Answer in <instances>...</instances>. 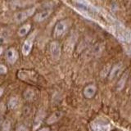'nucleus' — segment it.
Listing matches in <instances>:
<instances>
[{
  "label": "nucleus",
  "instance_id": "obj_1",
  "mask_svg": "<svg viewBox=\"0 0 131 131\" xmlns=\"http://www.w3.org/2000/svg\"><path fill=\"white\" fill-rule=\"evenodd\" d=\"M89 126L91 131H110L112 129L110 123L103 118H96Z\"/></svg>",
  "mask_w": 131,
  "mask_h": 131
},
{
  "label": "nucleus",
  "instance_id": "obj_2",
  "mask_svg": "<svg viewBox=\"0 0 131 131\" xmlns=\"http://www.w3.org/2000/svg\"><path fill=\"white\" fill-rule=\"evenodd\" d=\"M70 26V21L68 20H62L57 22L55 25L54 31H53V35L56 38H59L62 35H65L66 31L67 30V29Z\"/></svg>",
  "mask_w": 131,
  "mask_h": 131
},
{
  "label": "nucleus",
  "instance_id": "obj_3",
  "mask_svg": "<svg viewBox=\"0 0 131 131\" xmlns=\"http://www.w3.org/2000/svg\"><path fill=\"white\" fill-rule=\"evenodd\" d=\"M36 7H30L27 8V9L19 12L15 15V20L17 23H20L25 21L26 19H28L29 17H30L31 16L34 15V13L35 12Z\"/></svg>",
  "mask_w": 131,
  "mask_h": 131
},
{
  "label": "nucleus",
  "instance_id": "obj_4",
  "mask_svg": "<svg viewBox=\"0 0 131 131\" xmlns=\"http://www.w3.org/2000/svg\"><path fill=\"white\" fill-rule=\"evenodd\" d=\"M35 36H36V31L29 35L27 39L24 42L23 46H22V49H21V52L24 56L29 55L30 54V52H31V49L33 47V43H34V40L35 39Z\"/></svg>",
  "mask_w": 131,
  "mask_h": 131
},
{
  "label": "nucleus",
  "instance_id": "obj_5",
  "mask_svg": "<svg viewBox=\"0 0 131 131\" xmlns=\"http://www.w3.org/2000/svg\"><path fill=\"white\" fill-rule=\"evenodd\" d=\"M50 53L52 58L58 60L61 57V47L57 41H52L50 44Z\"/></svg>",
  "mask_w": 131,
  "mask_h": 131
},
{
  "label": "nucleus",
  "instance_id": "obj_6",
  "mask_svg": "<svg viewBox=\"0 0 131 131\" xmlns=\"http://www.w3.org/2000/svg\"><path fill=\"white\" fill-rule=\"evenodd\" d=\"M6 59L9 63L14 64L18 59V52L13 48H10L7 49L6 52Z\"/></svg>",
  "mask_w": 131,
  "mask_h": 131
},
{
  "label": "nucleus",
  "instance_id": "obj_7",
  "mask_svg": "<svg viewBox=\"0 0 131 131\" xmlns=\"http://www.w3.org/2000/svg\"><path fill=\"white\" fill-rule=\"evenodd\" d=\"M51 13H52V9H49V8L44 9L43 11L39 12V13H37L35 16V20L37 22H42L47 18H48L49 16L51 15Z\"/></svg>",
  "mask_w": 131,
  "mask_h": 131
},
{
  "label": "nucleus",
  "instance_id": "obj_8",
  "mask_svg": "<svg viewBox=\"0 0 131 131\" xmlns=\"http://www.w3.org/2000/svg\"><path fill=\"white\" fill-rule=\"evenodd\" d=\"M97 92V88L95 85L93 84H89L86 86L84 89V96L86 98H92Z\"/></svg>",
  "mask_w": 131,
  "mask_h": 131
},
{
  "label": "nucleus",
  "instance_id": "obj_9",
  "mask_svg": "<svg viewBox=\"0 0 131 131\" xmlns=\"http://www.w3.org/2000/svg\"><path fill=\"white\" fill-rule=\"evenodd\" d=\"M122 68H123V67H122V65L121 63L115 65L114 67H112V69L110 71L109 79L112 80H114L115 78H116L121 74V72L122 71Z\"/></svg>",
  "mask_w": 131,
  "mask_h": 131
},
{
  "label": "nucleus",
  "instance_id": "obj_10",
  "mask_svg": "<svg viewBox=\"0 0 131 131\" xmlns=\"http://www.w3.org/2000/svg\"><path fill=\"white\" fill-rule=\"evenodd\" d=\"M44 117H45V114L43 112H39L38 113V115L35 116L34 120V123H33V130H37L39 128V126L42 124Z\"/></svg>",
  "mask_w": 131,
  "mask_h": 131
},
{
  "label": "nucleus",
  "instance_id": "obj_11",
  "mask_svg": "<svg viewBox=\"0 0 131 131\" xmlns=\"http://www.w3.org/2000/svg\"><path fill=\"white\" fill-rule=\"evenodd\" d=\"M61 117H62V112H60V111H57V112H53L51 116L47 119V124L48 125L54 124L57 121H58Z\"/></svg>",
  "mask_w": 131,
  "mask_h": 131
},
{
  "label": "nucleus",
  "instance_id": "obj_12",
  "mask_svg": "<svg viewBox=\"0 0 131 131\" xmlns=\"http://www.w3.org/2000/svg\"><path fill=\"white\" fill-rule=\"evenodd\" d=\"M30 28H31L30 24H26V25H24V26H22L18 30V31H17L18 35L20 36V37H23L25 35H26L28 33L30 32Z\"/></svg>",
  "mask_w": 131,
  "mask_h": 131
},
{
  "label": "nucleus",
  "instance_id": "obj_13",
  "mask_svg": "<svg viewBox=\"0 0 131 131\" xmlns=\"http://www.w3.org/2000/svg\"><path fill=\"white\" fill-rule=\"evenodd\" d=\"M23 96H24V98L26 100H27V101H33V100L35 99V91L32 89H27L25 90Z\"/></svg>",
  "mask_w": 131,
  "mask_h": 131
},
{
  "label": "nucleus",
  "instance_id": "obj_14",
  "mask_svg": "<svg viewBox=\"0 0 131 131\" xmlns=\"http://www.w3.org/2000/svg\"><path fill=\"white\" fill-rule=\"evenodd\" d=\"M127 78H128V72L125 73L124 75L121 77V79L119 80L118 83H117V90L121 91V90H122L123 89H124L125 83H126Z\"/></svg>",
  "mask_w": 131,
  "mask_h": 131
},
{
  "label": "nucleus",
  "instance_id": "obj_15",
  "mask_svg": "<svg viewBox=\"0 0 131 131\" xmlns=\"http://www.w3.org/2000/svg\"><path fill=\"white\" fill-rule=\"evenodd\" d=\"M17 105H18V99L17 97H12L9 101H8V103H7V107L9 108L10 110H14L17 107Z\"/></svg>",
  "mask_w": 131,
  "mask_h": 131
},
{
  "label": "nucleus",
  "instance_id": "obj_16",
  "mask_svg": "<svg viewBox=\"0 0 131 131\" xmlns=\"http://www.w3.org/2000/svg\"><path fill=\"white\" fill-rule=\"evenodd\" d=\"M4 131H11V122L9 120H5L2 125V129Z\"/></svg>",
  "mask_w": 131,
  "mask_h": 131
},
{
  "label": "nucleus",
  "instance_id": "obj_17",
  "mask_svg": "<svg viewBox=\"0 0 131 131\" xmlns=\"http://www.w3.org/2000/svg\"><path fill=\"white\" fill-rule=\"evenodd\" d=\"M7 71V69L5 66H3L2 64H0V75H4Z\"/></svg>",
  "mask_w": 131,
  "mask_h": 131
},
{
  "label": "nucleus",
  "instance_id": "obj_18",
  "mask_svg": "<svg viewBox=\"0 0 131 131\" xmlns=\"http://www.w3.org/2000/svg\"><path fill=\"white\" fill-rule=\"evenodd\" d=\"M16 131H28V129L26 127H25L24 125H20L16 129Z\"/></svg>",
  "mask_w": 131,
  "mask_h": 131
},
{
  "label": "nucleus",
  "instance_id": "obj_19",
  "mask_svg": "<svg viewBox=\"0 0 131 131\" xmlns=\"http://www.w3.org/2000/svg\"><path fill=\"white\" fill-rule=\"evenodd\" d=\"M7 42V39L3 36H0V44H3Z\"/></svg>",
  "mask_w": 131,
  "mask_h": 131
},
{
  "label": "nucleus",
  "instance_id": "obj_20",
  "mask_svg": "<svg viewBox=\"0 0 131 131\" xmlns=\"http://www.w3.org/2000/svg\"><path fill=\"white\" fill-rule=\"evenodd\" d=\"M39 131H49V128H48V127H45V128L40 129Z\"/></svg>",
  "mask_w": 131,
  "mask_h": 131
},
{
  "label": "nucleus",
  "instance_id": "obj_21",
  "mask_svg": "<svg viewBox=\"0 0 131 131\" xmlns=\"http://www.w3.org/2000/svg\"><path fill=\"white\" fill-rule=\"evenodd\" d=\"M3 93V88H0V96L2 95Z\"/></svg>",
  "mask_w": 131,
  "mask_h": 131
},
{
  "label": "nucleus",
  "instance_id": "obj_22",
  "mask_svg": "<svg viewBox=\"0 0 131 131\" xmlns=\"http://www.w3.org/2000/svg\"><path fill=\"white\" fill-rule=\"evenodd\" d=\"M3 48L2 47H0V55L2 54V53H3Z\"/></svg>",
  "mask_w": 131,
  "mask_h": 131
}]
</instances>
